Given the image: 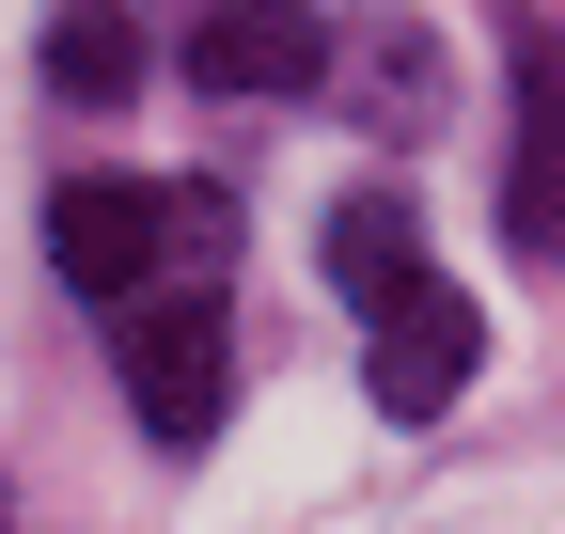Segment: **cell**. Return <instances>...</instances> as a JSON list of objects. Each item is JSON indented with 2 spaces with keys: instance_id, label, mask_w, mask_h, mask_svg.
I'll return each mask as SVG.
<instances>
[{
  "instance_id": "1",
  "label": "cell",
  "mask_w": 565,
  "mask_h": 534,
  "mask_svg": "<svg viewBox=\"0 0 565 534\" xmlns=\"http://www.w3.org/2000/svg\"><path fill=\"white\" fill-rule=\"evenodd\" d=\"M221 236H236L221 189H141V173H63L47 189V267L79 299H141V284H173V267L204 284Z\"/></svg>"
},
{
  "instance_id": "2",
  "label": "cell",
  "mask_w": 565,
  "mask_h": 534,
  "mask_svg": "<svg viewBox=\"0 0 565 534\" xmlns=\"http://www.w3.org/2000/svg\"><path fill=\"white\" fill-rule=\"evenodd\" d=\"M126 409H141V440H221V409H236V330H221V299H173V314H141L126 330Z\"/></svg>"
},
{
  "instance_id": "3",
  "label": "cell",
  "mask_w": 565,
  "mask_h": 534,
  "mask_svg": "<svg viewBox=\"0 0 565 534\" xmlns=\"http://www.w3.org/2000/svg\"><path fill=\"white\" fill-rule=\"evenodd\" d=\"M471 362H487V314L456 299V284H408L393 314H377V346H362V393L393 425H440L456 393H471Z\"/></svg>"
},
{
  "instance_id": "4",
  "label": "cell",
  "mask_w": 565,
  "mask_h": 534,
  "mask_svg": "<svg viewBox=\"0 0 565 534\" xmlns=\"http://www.w3.org/2000/svg\"><path fill=\"white\" fill-rule=\"evenodd\" d=\"M315 63H330V17H299V0H204V32H189L204 95H299Z\"/></svg>"
},
{
  "instance_id": "5",
  "label": "cell",
  "mask_w": 565,
  "mask_h": 534,
  "mask_svg": "<svg viewBox=\"0 0 565 534\" xmlns=\"http://www.w3.org/2000/svg\"><path fill=\"white\" fill-rule=\"evenodd\" d=\"M503 236L550 267L565 252V47L519 32V173H503Z\"/></svg>"
},
{
  "instance_id": "6",
  "label": "cell",
  "mask_w": 565,
  "mask_h": 534,
  "mask_svg": "<svg viewBox=\"0 0 565 534\" xmlns=\"http://www.w3.org/2000/svg\"><path fill=\"white\" fill-rule=\"evenodd\" d=\"M330 284L362 299V314H393L424 284V221L393 205V189H345V205H330Z\"/></svg>"
},
{
  "instance_id": "7",
  "label": "cell",
  "mask_w": 565,
  "mask_h": 534,
  "mask_svg": "<svg viewBox=\"0 0 565 534\" xmlns=\"http://www.w3.org/2000/svg\"><path fill=\"white\" fill-rule=\"evenodd\" d=\"M126 79H141V32H126V0H63V17H47V95L110 110Z\"/></svg>"
},
{
  "instance_id": "8",
  "label": "cell",
  "mask_w": 565,
  "mask_h": 534,
  "mask_svg": "<svg viewBox=\"0 0 565 534\" xmlns=\"http://www.w3.org/2000/svg\"><path fill=\"white\" fill-rule=\"evenodd\" d=\"M424 95H440V47L424 32H362V126H424Z\"/></svg>"
}]
</instances>
